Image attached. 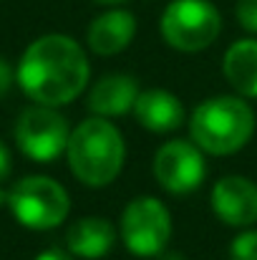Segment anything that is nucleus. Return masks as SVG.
Returning <instances> with one entry per match:
<instances>
[{"instance_id": "1", "label": "nucleus", "mask_w": 257, "mask_h": 260, "mask_svg": "<svg viewBox=\"0 0 257 260\" xmlns=\"http://www.w3.org/2000/svg\"><path fill=\"white\" fill-rule=\"evenodd\" d=\"M91 66L86 51L63 33L35 38L20 56L15 84L33 101L43 106H66L88 86Z\"/></svg>"}, {"instance_id": "3", "label": "nucleus", "mask_w": 257, "mask_h": 260, "mask_svg": "<svg viewBox=\"0 0 257 260\" xmlns=\"http://www.w3.org/2000/svg\"><path fill=\"white\" fill-rule=\"evenodd\" d=\"M257 119L242 96H212L202 101L189 116L192 142L212 157L240 152L255 134Z\"/></svg>"}, {"instance_id": "9", "label": "nucleus", "mask_w": 257, "mask_h": 260, "mask_svg": "<svg viewBox=\"0 0 257 260\" xmlns=\"http://www.w3.org/2000/svg\"><path fill=\"white\" fill-rule=\"evenodd\" d=\"M212 210L230 228H250L257 222V184L242 174H227L212 187Z\"/></svg>"}, {"instance_id": "21", "label": "nucleus", "mask_w": 257, "mask_h": 260, "mask_svg": "<svg viewBox=\"0 0 257 260\" xmlns=\"http://www.w3.org/2000/svg\"><path fill=\"white\" fill-rule=\"evenodd\" d=\"M93 3L106 5V8H116V5H121V3H126V0H93Z\"/></svg>"}, {"instance_id": "8", "label": "nucleus", "mask_w": 257, "mask_h": 260, "mask_svg": "<svg viewBox=\"0 0 257 260\" xmlns=\"http://www.w3.org/2000/svg\"><path fill=\"white\" fill-rule=\"evenodd\" d=\"M154 177L169 194L184 197L202 187L207 177V159L204 152L187 139H171L159 147L154 154Z\"/></svg>"}, {"instance_id": "20", "label": "nucleus", "mask_w": 257, "mask_h": 260, "mask_svg": "<svg viewBox=\"0 0 257 260\" xmlns=\"http://www.w3.org/2000/svg\"><path fill=\"white\" fill-rule=\"evenodd\" d=\"M154 260H187V258H184V253H176V250H164V253H159Z\"/></svg>"}, {"instance_id": "6", "label": "nucleus", "mask_w": 257, "mask_h": 260, "mask_svg": "<svg viewBox=\"0 0 257 260\" xmlns=\"http://www.w3.org/2000/svg\"><path fill=\"white\" fill-rule=\"evenodd\" d=\"M119 235L131 255L157 258L159 253L167 250L171 240L169 207L152 194H141L131 200L121 212Z\"/></svg>"}, {"instance_id": "10", "label": "nucleus", "mask_w": 257, "mask_h": 260, "mask_svg": "<svg viewBox=\"0 0 257 260\" xmlns=\"http://www.w3.org/2000/svg\"><path fill=\"white\" fill-rule=\"evenodd\" d=\"M136 36V15L124 8H108L88 23L86 43L96 56L121 53Z\"/></svg>"}, {"instance_id": "7", "label": "nucleus", "mask_w": 257, "mask_h": 260, "mask_svg": "<svg viewBox=\"0 0 257 260\" xmlns=\"http://www.w3.org/2000/svg\"><path fill=\"white\" fill-rule=\"evenodd\" d=\"M68 121L56 106L33 104L20 111L15 121V144L33 162H53L66 154L68 147Z\"/></svg>"}, {"instance_id": "17", "label": "nucleus", "mask_w": 257, "mask_h": 260, "mask_svg": "<svg viewBox=\"0 0 257 260\" xmlns=\"http://www.w3.org/2000/svg\"><path fill=\"white\" fill-rule=\"evenodd\" d=\"M13 84H15V71H13V66L0 58V99L13 88Z\"/></svg>"}, {"instance_id": "12", "label": "nucleus", "mask_w": 257, "mask_h": 260, "mask_svg": "<svg viewBox=\"0 0 257 260\" xmlns=\"http://www.w3.org/2000/svg\"><path fill=\"white\" fill-rule=\"evenodd\" d=\"M136 121L152 134H171L184 124V104L167 88H144L136 96L134 111Z\"/></svg>"}, {"instance_id": "16", "label": "nucleus", "mask_w": 257, "mask_h": 260, "mask_svg": "<svg viewBox=\"0 0 257 260\" xmlns=\"http://www.w3.org/2000/svg\"><path fill=\"white\" fill-rule=\"evenodd\" d=\"M235 15H237V23L247 33L257 36V0H237Z\"/></svg>"}, {"instance_id": "18", "label": "nucleus", "mask_w": 257, "mask_h": 260, "mask_svg": "<svg viewBox=\"0 0 257 260\" xmlns=\"http://www.w3.org/2000/svg\"><path fill=\"white\" fill-rule=\"evenodd\" d=\"M13 170V157H10V149L5 147V142H0V184L10 177Z\"/></svg>"}, {"instance_id": "14", "label": "nucleus", "mask_w": 257, "mask_h": 260, "mask_svg": "<svg viewBox=\"0 0 257 260\" xmlns=\"http://www.w3.org/2000/svg\"><path fill=\"white\" fill-rule=\"evenodd\" d=\"M222 74L227 84L242 99H257V41H235L222 58Z\"/></svg>"}, {"instance_id": "15", "label": "nucleus", "mask_w": 257, "mask_h": 260, "mask_svg": "<svg viewBox=\"0 0 257 260\" xmlns=\"http://www.w3.org/2000/svg\"><path fill=\"white\" fill-rule=\"evenodd\" d=\"M230 260H257V230H245L230 243Z\"/></svg>"}, {"instance_id": "2", "label": "nucleus", "mask_w": 257, "mask_h": 260, "mask_svg": "<svg viewBox=\"0 0 257 260\" xmlns=\"http://www.w3.org/2000/svg\"><path fill=\"white\" fill-rule=\"evenodd\" d=\"M66 159L68 170L81 184L106 187L124 170L126 144L111 119L88 116L71 132Z\"/></svg>"}, {"instance_id": "22", "label": "nucleus", "mask_w": 257, "mask_h": 260, "mask_svg": "<svg viewBox=\"0 0 257 260\" xmlns=\"http://www.w3.org/2000/svg\"><path fill=\"white\" fill-rule=\"evenodd\" d=\"M5 205H8V189L0 184V207H5Z\"/></svg>"}, {"instance_id": "13", "label": "nucleus", "mask_w": 257, "mask_h": 260, "mask_svg": "<svg viewBox=\"0 0 257 260\" xmlns=\"http://www.w3.org/2000/svg\"><path fill=\"white\" fill-rule=\"evenodd\" d=\"M116 245V228L106 217L88 215L76 220L66 233V248L74 258L101 260Z\"/></svg>"}, {"instance_id": "19", "label": "nucleus", "mask_w": 257, "mask_h": 260, "mask_svg": "<svg viewBox=\"0 0 257 260\" xmlns=\"http://www.w3.org/2000/svg\"><path fill=\"white\" fill-rule=\"evenodd\" d=\"M35 260H76L68 250H61V248H48V250H43V253H38Z\"/></svg>"}, {"instance_id": "11", "label": "nucleus", "mask_w": 257, "mask_h": 260, "mask_svg": "<svg viewBox=\"0 0 257 260\" xmlns=\"http://www.w3.org/2000/svg\"><path fill=\"white\" fill-rule=\"evenodd\" d=\"M139 81L129 74H106L88 88L86 106L93 116L103 119H119L134 111L136 96H139Z\"/></svg>"}, {"instance_id": "5", "label": "nucleus", "mask_w": 257, "mask_h": 260, "mask_svg": "<svg viewBox=\"0 0 257 260\" xmlns=\"http://www.w3.org/2000/svg\"><path fill=\"white\" fill-rule=\"evenodd\" d=\"M159 30L174 51L197 53L217 41L222 13L209 0H171L162 13Z\"/></svg>"}, {"instance_id": "4", "label": "nucleus", "mask_w": 257, "mask_h": 260, "mask_svg": "<svg viewBox=\"0 0 257 260\" xmlns=\"http://www.w3.org/2000/svg\"><path fill=\"white\" fill-rule=\"evenodd\" d=\"M8 207L23 228L53 230L68 217L71 200L61 182L43 174H30L8 189Z\"/></svg>"}]
</instances>
